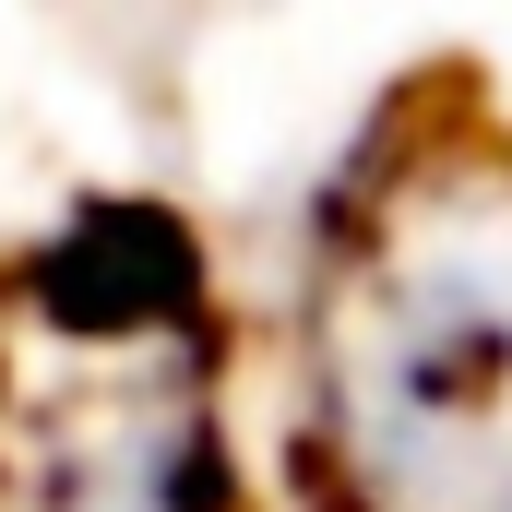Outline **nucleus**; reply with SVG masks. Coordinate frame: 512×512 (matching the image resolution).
<instances>
[{
	"label": "nucleus",
	"mask_w": 512,
	"mask_h": 512,
	"mask_svg": "<svg viewBox=\"0 0 512 512\" xmlns=\"http://www.w3.org/2000/svg\"><path fill=\"white\" fill-rule=\"evenodd\" d=\"M346 512H512V262L393 251L310 382Z\"/></svg>",
	"instance_id": "obj_1"
}]
</instances>
